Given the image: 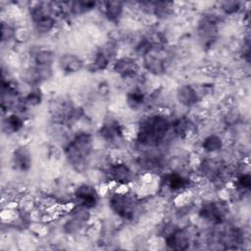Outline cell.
<instances>
[{"instance_id":"4","label":"cell","mask_w":251,"mask_h":251,"mask_svg":"<svg viewBox=\"0 0 251 251\" xmlns=\"http://www.w3.org/2000/svg\"><path fill=\"white\" fill-rule=\"evenodd\" d=\"M198 39L203 47H211L218 37V26L214 17L205 16L197 26Z\"/></svg>"},{"instance_id":"25","label":"cell","mask_w":251,"mask_h":251,"mask_svg":"<svg viewBox=\"0 0 251 251\" xmlns=\"http://www.w3.org/2000/svg\"><path fill=\"white\" fill-rule=\"evenodd\" d=\"M171 5L172 3L169 2H154L152 13H154L159 19H166L172 14Z\"/></svg>"},{"instance_id":"17","label":"cell","mask_w":251,"mask_h":251,"mask_svg":"<svg viewBox=\"0 0 251 251\" xmlns=\"http://www.w3.org/2000/svg\"><path fill=\"white\" fill-rule=\"evenodd\" d=\"M176 98L178 102L184 106L190 107L199 102L200 96L196 89L191 85H182L177 89Z\"/></svg>"},{"instance_id":"29","label":"cell","mask_w":251,"mask_h":251,"mask_svg":"<svg viewBox=\"0 0 251 251\" xmlns=\"http://www.w3.org/2000/svg\"><path fill=\"white\" fill-rule=\"evenodd\" d=\"M1 30H2V41L11 39V38L14 36V34H15L14 28H13L11 25H6L5 23L2 24Z\"/></svg>"},{"instance_id":"10","label":"cell","mask_w":251,"mask_h":251,"mask_svg":"<svg viewBox=\"0 0 251 251\" xmlns=\"http://www.w3.org/2000/svg\"><path fill=\"white\" fill-rule=\"evenodd\" d=\"M115 53V45L113 43L106 44L104 47H102L100 50L96 52L94 60L90 66L91 70L93 72L105 70L108 67L111 58L114 56Z\"/></svg>"},{"instance_id":"15","label":"cell","mask_w":251,"mask_h":251,"mask_svg":"<svg viewBox=\"0 0 251 251\" xmlns=\"http://www.w3.org/2000/svg\"><path fill=\"white\" fill-rule=\"evenodd\" d=\"M100 135L109 142H116L123 137V129L121 125L115 121L110 120L106 122L100 128Z\"/></svg>"},{"instance_id":"7","label":"cell","mask_w":251,"mask_h":251,"mask_svg":"<svg viewBox=\"0 0 251 251\" xmlns=\"http://www.w3.org/2000/svg\"><path fill=\"white\" fill-rule=\"evenodd\" d=\"M75 196L78 200L79 205L91 209L94 208L98 203V193L96 189L90 184H81L75 188Z\"/></svg>"},{"instance_id":"14","label":"cell","mask_w":251,"mask_h":251,"mask_svg":"<svg viewBox=\"0 0 251 251\" xmlns=\"http://www.w3.org/2000/svg\"><path fill=\"white\" fill-rule=\"evenodd\" d=\"M59 67L66 74H74L80 71L83 67V61L75 54H64L59 59Z\"/></svg>"},{"instance_id":"1","label":"cell","mask_w":251,"mask_h":251,"mask_svg":"<svg viewBox=\"0 0 251 251\" xmlns=\"http://www.w3.org/2000/svg\"><path fill=\"white\" fill-rule=\"evenodd\" d=\"M171 128L169 119L161 114L151 115L145 118L139 125L137 142L144 146H156L163 141Z\"/></svg>"},{"instance_id":"28","label":"cell","mask_w":251,"mask_h":251,"mask_svg":"<svg viewBox=\"0 0 251 251\" xmlns=\"http://www.w3.org/2000/svg\"><path fill=\"white\" fill-rule=\"evenodd\" d=\"M221 9L226 15H233L241 9V3L237 1H226L221 3Z\"/></svg>"},{"instance_id":"27","label":"cell","mask_w":251,"mask_h":251,"mask_svg":"<svg viewBox=\"0 0 251 251\" xmlns=\"http://www.w3.org/2000/svg\"><path fill=\"white\" fill-rule=\"evenodd\" d=\"M235 186L237 189H239L241 191L249 190V188L251 186L250 175L248 173H245V174H241L240 176H238L235 180Z\"/></svg>"},{"instance_id":"6","label":"cell","mask_w":251,"mask_h":251,"mask_svg":"<svg viewBox=\"0 0 251 251\" xmlns=\"http://www.w3.org/2000/svg\"><path fill=\"white\" fill-rule=\"evenodd\" d=\"M166 245L173 250H186L189 248L190 236L184 228H174L165 238Z\"/></svg>"},{"instance_id":"13","label":"cell","mask_w":251,"mask_h":251,"mask_svg":"<svg viewBox=\"0 0 251 251\" xmlns=\"http://www.w3.org/2000/svg\"><path fill=\"white\" fill-rule=\"evenodd\" d=\"M52 75L51 67L34 66L26 70L25 74V80L30 85H37L40 82L48 79Z\"/></svg>"},{"instance_id":"9","label":"cell","mask_w":251,"mask_h":251,"mask_svg":"<svg viewBox=\"0 0 251 251\" xmlns=\"http://www.w3.org/2000/svg\"><path fill=\"white\" fill-rule=\"evenodd\" d=\"M162 50L157 49V46L153 47L151 51H149L144 58V65L148 71L155 75H160L166 70V60L162 57Z\"/></svg>"},{"instance_id":"12","label":"cell","mask_w":251,"mask_h":251,"mask_svg":"<svg viewBox=\"0 0 251 251\" xmlns=\"http://www.w3.org/2000/svg\"><path fill=\"white\" fill-rule=\"evenodd\" d=\"M114 71L124 78L133 77L138 72L137 63L129 57H122L114 63Z\"/></svg>"},{"instance_id":"11","label":"cell","mask_w":251,"mask_h":251,"mask_svg":"<svg viewBox=\"0 0 251 251\" xmlns=\"http://www.w3.org/2000/svg\"><path fill=\"white\" fill-rule=\"evenodd\" d=\"M163 185L172 192H181L188 188L189 179L177 173L167 174L162 179Z\"/></svg>"},{"instance_id":"22","label":"cell","mask_w":251,"mask_h":251,"mask_svg":"<svg viewBox=\"0 0 251 251\" xmlns=\"http://www.w3.org/2000/svg\"><path fill=\"white\" fill-rule=\"evenodd\" d=\"M202 147L206 152L215 153V152H218L222 149L223 140L219 135L210 134L203 140Z\"/></svg>"},{"instance_id":"3","label":"cell","mask_w":251,"mask_h":251,"mask_svg":"<svg viewBox=\"0 0 251 251\" xmlns=\"http://www.w3.org/2000/svg\"><path fill=\"white\" fill-rule=\"evenodd\" d=\"M110 207L119 217L125 220H132L136 211L137 201L132 194L115 193L111 196Z\"/></svg>"},{"instance_id":"2","label":"cell","mask_w":251,"mask_h":251,"mask_svg":"<svg viewBox=\"0 0 251 251\" xmlns=\"http://www.w3.org/2000/svg\"><path fill=\"white\" fill-rule=\"evenodd\" d=\"M92 150V138L86 132H80L67 145L65 153L69 162L80 169L89 157Z\"/></svg>"},{"instance_id":"21","label":"cell","mask_w":251,"mask_h":251,"mask_svg":"<svg viewBox=\"0 0 251 251\" xmlns=\"http://www.w3.org/2000/svg\"><path fill=\"white\" fill-rule=\"evenodd\" d=\"M144 101H145V94L139 88L131 89L126 95V103L133 110H136L139 107H141Z\"/></svg>"},{"instance_id":"18","label":"cell","mask_w":251,"mask_h":251,"mask_svg":"<svg viewBox=\"0 0 251 251\" xmlns=\"http://www.w3.org/2000/svg\"><path fill=\"white\" fill-rule=\"evenodd\" d=\"M193 126L192 122L185 117L178 118L174 123H171V127L178 137L188 136L193 130Z\"/></svg>"},{"instance_id":"20","label":"cell","mask_w":251,"mask_h":251,"mask_svg":"<svg viewBox=\"0 0 251 251\" xmlns=\"http://www.w3.org/2000/svg\"><path fill=\"white\" fill-rule=\"evenodd\" d=\"M24 126V119L21 115L13 113L3 121V129L8 133L19 131Z\"/></svg>"},{"instance_id":"24","label":"cell","mask_w":251,"mask_h":251,"mask_svg":"<svg viewBox=\"0 0 251 251\" xmlns=\"http://www.w3.org/2000/svg\"><path fill=\"white\" fill-rule=\"evenodd\" d=\"M96 2H82V1H76V2H69V8L70 11L75 15H81L84 13H87L91 10H93L96 7Z\"/></svg>"},{"instance_id":"19","label":"cell","mask_w":251,"mask_h":251,"mask_svg":"<svg viewBox=\"0 0 251 251\" xmlns=\"http://www.w3.org/2000/svg\"><path fill=\"white\" fill-rule=\"evenodd\" d=\"M105 15L110 22L118 23L124 12V4L121 1H108L104 3Z\"/></svg>"},{"instance_id":"26","label":"cell","mask_w":251,"mask_h":251,"mask_svg":"<svg viewBox=\"0 0 251 251\" xmlns=\"http://www.w3.org/2000/svg\"><path fill=\"white\" fill-rule=\"evenodd\" d=\"M42 101V93L39 88L32 89L25 98H24V104L29 105V106H36L40 104Z\"/></svg>"},{"instance_id":"23","label":"cell","mask_w":251,"mask_h":251,"mask_svg":"<svg viewBox=\"0 0 251 251\" xmlns=\"http://www.w3.org/2000/svg\"><path fill=\"white\" fill-rule=\"evenodd\" d=\"M54 53L50 50L41 49L34 54V62L36 66L51 67L54 62Z\"/></svg>"},{"instance_id":"16","label":"cell","mask_w":251,"mask_h":251,"mask_svg":"<svg viewBox=\"0 0 251 251\" xmlns=\"http://www.w3.org/2000/svg\"><path fill=\"white\" fill-rule=\"evenodd\" d=\"M13 164L17 170L22 172H26L30 169L31 155L25 146H20L14 151Z\"/></svg>"},{"instance_id":"5","label":"cell","mask_w":251,"mask_h":251,"mask_svg":"<svg viewBox=\"0 0 251 251\" xmlns=\"http://www.w3.org/2000/svg\"><path fill=\"white\" fill-rule=\"evenodd\" d=\"M226 212L223 209L222 204L219 202L208 201L202 204L199 210V216L210 224H221L224 221Z\"/></svg>"},{"instance_id":"8","label":"cell","mask_w":251,"mask_h":251,"mask_svg":"<svg viewBox=\"0 0 251 251\" xmlns=\"http://www.w3.org/2000/svg\"><path fill=\"white\" fill-rule=\"evenodd\" d=\"M108 176L112 181L120 185H126L133 180V173L128 166L124 163H116L109 167Z\"/></svg>"}]
</instances>
